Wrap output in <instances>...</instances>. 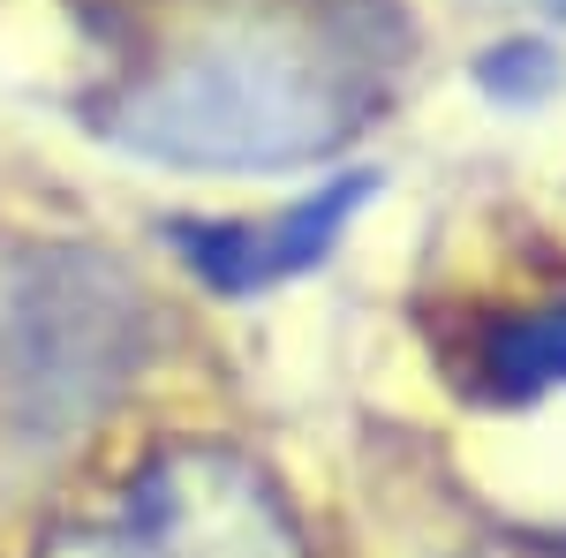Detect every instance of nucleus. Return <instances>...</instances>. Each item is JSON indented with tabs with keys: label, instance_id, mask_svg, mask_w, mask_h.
<instances>
[{
	"label": "nucleus",
	"instance_id": "obj_1",
	"mask_svg": "<svg viewBox=\"0 0 566 558\" xmlns=\"http://www.w3.org/2000/svg\"><path fill=\"white\" fill-rule=\"evenodd\" d=\"M416 61L400 0H167L76 98L91 144L205 181L348 159Z\"/></svg>",
	"mask_w": 566,
	"mask_h": 558
},
{
	"label": "nucleus",
	"instance_id": "obj_2",
	"mask_svg": "<svg viewBox=\"0 0 566 558\" xmlns=\"http://www.w3.org/2000/svg\"><path fill=\"white\" fill-rule=\"evenodd\" d=\"M159 355V302L98 242H31L0 264V438L69 453Z\"/></svg>",
	"mask_w": 566,
	"mask_h": 558
},
{
	"label": "nucleus",
	"instance_id": "obj_3",
	"mask_svg": "<svg viewBox=\"0 0 566 558\" xmlns=\"http://www.w3.org/2000/svg\"><path fill=\"white\" fill-rule=\"evenodd\" d=\"M31 558H317L295 498L234 438H159L106 520L53 528Z\"/></svg>",
	"mask_w": 566,
	"mask_h": 558
},
{
	"label": "nucleus",
	"instance_id": "obj_4",
	"mask_svg": "<svg viewBox=\"0 0 566 558\" xmlns=\"http://www.w3.org/2000/svg\"><path fill=\"white\" fill-rule=\"evenodd\" d=\"M378 197V173L348 167V173H325L317 189L272 204V212H234V219H197L175 212L159 234L167 250L181 257V272L212 295H272L287 280H303L340 250V234L355 227V212Z\"/></svg>",
	"mask_w": 566,
	"mask_h": 558
},
{
	"label": "nucleus",
	"instance_id": "obj_5",
	"mask_svg": "<svg viewBox=\"0 0 566 558\" xmlns=\"http://www.w3.org/2000/svg\"><path fill=\"white\" fill-rule=\"evenodd\" d=\"M461 386L491 408H536L566 392V287L483 317L461 347Z\"/></svg>",
	"mask_w": 566,
	"mask_h": 558
},
{
	"label": "nucleus",
	"instance_id": "obj_6",
	"mask_svg": "<svg viewBox=\"0 0 566 558\" xmlns=\"http://www.w3.org/2000/svg\"><path fill=\"white\" fill-rule=\"evenodd\" d=\"M469 84L491 98V106H506V114H528V106H552L566 91V53L544 31H514V39H491L469 61Z\"/></svg>",
	"mask_w": 566,
	"mask_h": 558
},
{
	"label": "nucleus",
	"instance_id": "obj_7",
	"mask_svg": "<svg viewBox=\"0 0 566 558\" xmlns=\"http://www.w3.org/2000/svg\"><path fill=\"white\" fill-rule=\"evenodd\" d=\"M552 23H566V0H552Z\"/></svg>",
	"mask_w": 566,
	"mask_h": 558
}]
</instances>
